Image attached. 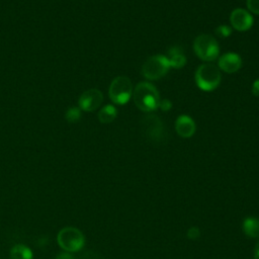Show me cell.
I'll list each match as a JSON object with an SVG mask.
<instances>
[{
  "mask_svg": "<svg viewBox=\"0 0 259 259\" xmlns=\"http://www.w3.org/2000/svg\"><path fill=\"white\" fill-rule=\"evenodd\" d=\"M133 98L136 106L143 111L157 109L161 100L158 90L149 82H140L133 91Z\"/></svg>",
  "mask_w": 259,
  "mask_h": 259,
  "instance_id": "obj_1",
  "label": "cell"
},
{
  "mask_svg": "<svg viewBox=\"0 0 259 259\" xmlns=\"http://www.w3.org/2000/svg\"><path fill=\"white\" fill-rule=\"evenodd\" d=\"M117 110L113 105H105L98 112V119L101 123H109L115 119Z\"/></svg>",
  "mask_w": 259,
  "mask_h": 259,
  "instance_id": "obj_14",
  "label": "cell"
},
{
  "mask_svg": "<svg viewBox=\"0 0 259 259\" xmlns=\"http://www.w3.org/2000/svg\"><path fill=\"white\" fill-rule=\"evenodd\" d=\"M133 84L126 76H118L112 80L109 86L108 94L115 104H125L133 95Z\"/></svg>",
  "mask_w": 259,
  "mask_h": 259,
  "instance_id": "obj_5",
  "label": "cell"
},
{
  "mask_svg": "<svg viewBox=\"0 0 259 259\" xmlns=\"http://www.w3.org/2000/svg\"><path fill=\"white\" fill-rule=\"evenodd\" d=\"M170 68L171 67L166 56L155 55L146 60L142 66V74L148 80H158L166 75Z\"/></svg>",
  "mask_w": 259,
  "mask_h": 259,
  "instance_id": "obj_4",
  "label": "cell"
},
{
  "mask_svg": "<svg viewBox=\"0 0 259 259\" xmlns=\"http://www.w3.org/2000/svg\"><path fill=\"white\" fill-rule=\"evenodd\" d=\"M142 131L144 135L153 143L164 142L167 136L166 128L163 121L154 114L146 115L141 121Z\"/></svg>",
  "mask_w": 259,
  "mask_h": 259,
  "instance_id": "obj_7",
  "label": "cell"
},
{
  "mask_svg": "<svg viewBox=\"0 0 259 259\" xmlns=\"http://www.w3.org/2000/svg\"><path fill=\"white\" fill-rule=\"evenodd\" d=\"M232 33V29L229 25L222 24L215 28V34L221 37H228Z\"/></svg>",
  "mask_w": 259,
  "mask_h": 259,
  "instance_id": "obj_17",
  "label": "cell"
},
{
  "mask_svg": "<svg viewBox=\"0 0 259 259\" xmlns=\"http://www.w3.org/2000/svg\"><path fill=\"white\" fill-rule=\"evenodd\" d=\"M246 3L250 12L259 15V0H247Z\"/></svg>",
  "mask_w": 259,
  "mask_h": 259,
  "instance_id": "obj_18",
  "label": "cell"
},
{
  "mask_svg": "<svg viewBox=\"0 0 259 259\" xmlns=\"http://www.w3.org/2000/svg\"><path fill=\"white\" fill-rule=\"evenodd\" d=\"M230 21L232 27L239 31L248 30L253 25L252 15L243 8L234 9L230 15Z\"/></svg>",
  "mask_w": 259,
  "mask_h": 259,
  "instance_id": "obj_9",
  "label": "cell"
},
{
  "mask_svg": "<svg viewBox=\"0 0 259 259\" xmlns=\"http://www.w3.org/2000/svg\"><path fill=\"white\" fill-rule=\"evenodd\" d=\"M167 59L169 61L170 67L175 68V69H180L184 67L186 64V57L181 51L180 48L178 47H172L167 54Z\"/></svg>",
  "mask_w": 259,
  "mask_h": 259,
  "instance_id": "obj_12",
  "label": "cell"
},
{
  "mask_svg": "<svg viewBox=\"0 0 259 259\" xmlns=\"http://www.w3.org/2000/svg\"><path fill=\"white\" fill-rule=\"evenodd\" d=\"M200 235V231L196 228V227H192L190 228L188 231H187V237L188 239H191V240H195L199 237Z\"/></svg>",
  "mask_w": 259,
  "mask_h": 259,
  "instance_id": "obj_19",
  "label": "cell"
},
{
  "mask_svg": "<svg viewBox=\"0 0 259 259\" xmlns=\"http://www.w3.org/2000/svg\"><path fill=\"white\" fill-rule=\"evenodd\" d=\"M10 258L11 259H32L31 250L21 244L15 245L10 250Z\"/></svg>",
  "mask_w": 259,
  "mask_h": 259,
  "instance_id": "obj_15",
  "label": "cell"
},
{
  "mask_svg": "<svg viewBox=\"0 0 259 259\" xmlns=\"http://www.w3.org/2000/svg\"><path fill=\"white\" fill-rule=\"evenodd\" d=\"M176 133L182 138H190L194 135L196 126L193 119L185 114L179 115L175 121Z\"/></svg>",
  "mask_w": 259,
  "mask_h": 259,
  "instance_id": "obj_11",
  "label": "cell"
},
{
  "mask_svg": "<svg viewBox=\"0 0 259 259\" xmlns=\"http://www.w3.org/2000/svg\"><path fill=\"white\" fill-rule=\"evenodd\" d=\"M65 117L67 119L68 122H71V123H74V122H77L80 117H81V110L79 107H70L66 114H65Z\"/></svg>",
  "mask_w": 259,
  "mask_h": 259,
  "instance_id": "obj_16",
  "label": "cell"
},
{
  "mask_svg": "<svg viewBox=\"0 0 259 259\" xmlns=\"http://www.w3.org/2000/svg\"><path fill=\"white\" fill-rule=\"evenodd\" d=\"M103 95L98 89H89L83 92L79 98V108L85 111H93L102 103Z\"/></svg>",
  "mask_w": 259,
  "mask_h": 259,
  "instance_id": "obj_8",
  "label": "cell"
},
{
  "mask_svg": "<svg viewBox=\"0 0 259 259\" xmlns=\"http://www.w3.org/2000/svg\"><path fill=\"white\" fill-rule=\"evenodd\" d=\"M195 82L198 88L203 91L214 90L222 81L221 70L213 64H202L195 72Z\"/></svg>",
  "mask_w": 259,
  "mask_h": 259,
  "instance_id": "obj_2",
  "label": "cell"
},
{
  "mask_svg": "<svg viewBox=\"0 0 259 259\" xmlns=\"http://www.w3.org/2000/svg\"><path fill=\"white\" fill-rule=\"evenodd\" d=\"M252 94L255 96H259V78L256 79L252 84Z\"/></svg>",
  "mask_w": 259,
  "mask_h": 259,
  "instance_id": "obj_21",
  "label": "cell"
},
{
  "mask_svg": "<svg viewBox=\"0 0 259 259\" xmlns=\"http://www.w3.org/2000/svg\"><path fill=\"white\" fill-rule=\"evenodd\" d=\"M244 233L250 238L259 237V220L256 218H247L243 222Z\"/></svg>",
  "mask_w": 259,
  "mask_h": 259,
  "instance_id": "obj_13",
  "label": "cell"
},
{
  "mask_svg": "<svg viewBox=\"0 0 259 259\" xmlns=\"http://www.w3.org/2000/svg\"><path fill=\"white\" fill-rule=\"evenodd\" d=\"M218 67L226 73H235L242 67V59L236 53H226L219 58Z\"/></svg>",
  "mask_w": 259,
  "mask_h": 259,
  "instance_id": "obj_10",
  "label": "cell"
},
{
  "mask_svg": "<svg viewBox=\"0 0 259 259\" xmlns=\"http://www.w3.org/2000/svg\"><path fill=\"white\" fill-rule=\"evenodd\" d=\"M55 259H74V258L68 253H62V254L58 255Z\"/></svg>",
  "mask_w": 259,
  "mask_h": 259,
  "instance_id": "obj_22",
  "label": "cell"
},
{
  "mask_svg": "<svg viewBox=\"0 0 259 259\" xmlns=\"http://www.w3.org/2000/svg\"><path fill=\"white\" fill-rule=\"evenodd\" d=\"M57 241L65 251L76 252L84 246L85 239L80 230L74 227H66L59 232Z\"/></svg>",
  "mask_w": 259,
  "mask_h": 259,
  "instance_id": "obj_6",
  "label": "cell"
},
{
  "mask_svg": "<svg viewBox=\"0 0 259 259\" xmlns=\"http://www.w3.org/2000/svg\"><path fill=\"white\" fill-rule=\"evenodd\" d=\"M158 107H159L160 109H162L163 111H168V110H170L171 107H172V102H171L169 99L160 100Z\"/></svg>",
  "mask_w": 259,
  "mask_h": 259,
  "instance_id": "obj_20",
  "label": "cell"
},
{
  "mask_svg": "<svg viewBox=\"0 0 259 259\" xmlns=\"http://www.w3.org/2000/svg\"><path fill=\"white\" fill-rule=\"evenodd\" d=\"M254 259H259V242L256 244L254 249Z\"/></svg>",
  "mask_w": 259,
  "mask_h": 259,
  "instance_id": "obj_23",
  "label": "cell"
},
{
  "mask_svg": "<svg viewBox=\"0 0 259 259\" xmlns=\"http://www.w3.org/2000/svg\"><path fill=\"white\" fill-rule=\"evenodd\" d=\"M193 50L195 55L202 61L211 62L219 57L220 47L217 39L206 33L199 34L193 41Z\"/></svg>",
  "mask_w": 259,
  "mask_h": 259,
  "instance_id": "obj_3",
  "label": "cell"
}]
</instances>
